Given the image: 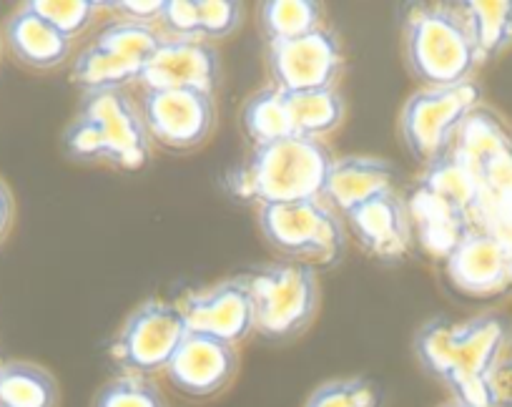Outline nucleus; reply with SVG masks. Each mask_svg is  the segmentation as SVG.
<instances>
[{
  "label": "nucleus",
  "mask_w": 512,
  "mask_h": 407,
  "mask_svg": "<svg viewBox=\"0 0 512 407\" xmlns=\"http://www.w3.org/2000/svg\"><path fill=\"white\" fill-rule=\"evenodd\" d=\"M141 71L144 66L139 63L126 61V58L91 43L78 53L71 78L83 91H101V88H126L131 83H139Z\"/></svg>",
  "instance_id": "obj_25"
},
{
  "label": "nucleus",
  "mask_w": 512,
  "mask_h": 407,
  "mask_svg": "<svg viewBox=\"0 0 512 407\" xmlns=\"http://www.w3.org/2000/svg\"><path fill=\"white\" fill-rule=\"evenodd\" d=\"M480 104V88L472 81L447 88H422L407 98L400 114V134L412 156L430 164L447 154L457 131Z\"/></svg>",
  "instance_id": "obj_6"
},
{
  "label": "nucleus",
  "mask_w": 512,
  "mask_h": 407,
  "mask_svg": "<svg viewBox=\"0 0 512 407\" xmlns=\"http://www.w3.org/2000/svg\"><path fill=\"white\" fill-rule=\"evenodd\" d=\"M480 184L487 199H507V196H512V146L480 171Z\"/></svg>",
  "instance_id": "obj_34"
},
{
  "label": "nucleus",
  "mask_w": 512,
  "mask_h": 407,
  "mask_svg": "<svg viewBox=\"0 0 512 407\" xmlns=\"http://www.w3.org/2000/svg\"><path fill=\"white\" fill-rule=\"evenodd\" d=\"M397 181L400 176L390 161L374 159V156H344L334 161L324 201L334 212H342L347 217L364 201L387 194V191H397Z\"/></svg>",
  "instance_id": "obj_16"
},
{
  "label": "nucleus",
  "mask_w": 512,
  "mask_h": 407,
  "mask_svg": "<svg viewBox=\"0 0 512 407\" xmlns=\"http://www.w3.org/2000/svg\"><path fill=\"white\" fill-rule=\"evenodd\" d=\"M141 116L151 141L169 151H194L214 131V93L196 88H146Z\"/></svg>",
  "instance_id": "obj_7"
},
{
  "label": "nucleus",
  "mask_w": 512,
  "mask_h": 407,
  "mask_svg": "<svg viewBox=\"0 0 512 407\" xmlns=\"http://www.w3.org/2000/svg\"><path fill=\"white\" fill-rule=\"evenodd\" d=\"M111 6L123 21L151 23V26L154 21H161V13H164V0H118Z\"/></svg>",
  "instance_id": "obj_36"
},
{
  "label": "nucleus",
  "mask_w": 512,
  "mask_h": 407,
  "mask_svg": "<svg viewBox=\"0 0 512 407\" xmlns=\"http://www.w3.org/2000/svg\"><path fill=\"white\" fill-rule=\"evenodd\" d=\"M256 335L269 342H289L304 335L319 315L317 272L307 264H267L249 274Z\"/></svg>",
  "instance_id": "obj_3"
},
{
  "label": "nucleus",
  "mask_w": 512,
  "mask_h": 407,
  "mask_svg": "<svg viewBox=\"0 0 512 407\" xmlns=\"http://www.w3.org/2000/svg\"><path fill=\"white\" fill-rule=\"evenodd\" d=\"M221 81V58L211 43L164 36L141 71L146 88H196L214 93Z\"/></svg>",
  "instance_id": "obj_13"
},
{
  "label": "nucleus",
  "mask_w": 512,
  "mask_h": 407,
  "mask_svg": "<svg viewBox=\"0 0 512 407\" xmlns=\"http://www.w3.org/2000/svg\"><path fill=\"white\" fill-rule=\"evenodd\" d=\"M452 284L472 297H490L512 284V249L487 229H472L447 257Z\"/></svg>",
  "instance_id": "obj_15"
},
{
  "label": "nucleus",
  "mask_w": 512,
  "mask_h": 407,
  "mask_svg": "<svg viewBox=\"0 0 512 407\" xmlns=\"http://www.w3.org/2000/svg\"><path fill=\"white\" fill-rule=\"evenodd\" d=\"M455 322L447 317L427 320L415 335V355L422 370L430 377L450 387L455 380V347H452Z\"/></svg>",
  "instance_id": "obj_27"
},
{
  "label": "nucleus",
  "mask_w": 512,
  "mask_h": 407,
  "mask_svg": "<svg viewBox=\"0 0 512 407\" xmlns=\"http://www.w3.org/2000/svg\"><path fill=\"white\" fill-rule=\"evenodd\" d=\"M407 209H410L412 229H415L417 242L427 252L435 254V257H450L452 249L472 232L470 214L435 199L432 194L422 191L420 186L412 194Z\"/></svg>",
  "instance_id": "obj_18"
},
{
  "label": "nucleus",
  "mask_w": 512,
  "mask_h": 407,
  "mask_svg": "<svg viewBox=\"0 0 512 407\" xmlns=\"http://www.w3.org/2000/svg\"><path fill=\"white\" fill-rule=\"evenodd\" d=\"M236 370H239L236 347L189 332L166 367V377L181 395L191 400H209L226 390Z\"/></svg>",
  "instance_id": "obj_12"
},
{
  "label": "nucleus",
  "mask_w": 512,
  "mask_h": 407,
  "mask_svg": "<svg viewBox=\"0 0 512 407\" xmlns=\"http://www.w3.org/2000/svg\"><path fill=\"white\" fill-rule=\"evenodd\" d=\"M0 51H3V43H0Z\"/></svg>",
  "instance_id": "obj_40"
},
{
  "label": "nucleus",
  "mask_w": 512,
  "mask_h": 407,
  "mask_svg": "<svg viewBox=\"0 0 512 407\" xmlns=\"http://www.w3.org/2000/svg\"><path fill=\"white\" fill-rule=\"evenodd\" d=\"M480 61L500 56L512 46V0H470L462 6Z\"/></svg>",
  "instance_id": "obj_23"
},
{
  "label": "nucleus",
  "mask_w": 512,
  "mask_h": 407,
  "mask_svg": "<svg viewBox=\"0 0 512 407\" xmlns=\"http://www.w3.org/2000/svg\"><path fill=\"white\" fill-rule=\"evenodd\" d=\"M161 41H164V33L156 31V26H151V23H134L121 18V21H113L108 26H103L93 43L106 48V51L116 53V56L126 58V61L146 66V61L161 46Z\"/></svg>",
  "instance_id": "obj_28"
},
{
  "label": "nucleus",
  "mask_w": 512,
  "mask_h": 407,
  "mask_svg": "<svg viewBox=\"0 0 512 407\" xmlns=\"http://www.w3.org/2000/svg\"><path fill=\"white\" fill-rule=\"evenodd\" d=\"M241 129H244V136L254 149L294 139L297 131H294L292 114H289L287 93L279 91L277 86H267L262 91L251 93L249 101L241 109Z\"/></svg>",
  "instance_id": "obj_21"
},
{
  "label": "nucleus",
  "mask_w": 512,
  "mask_h": 407,
  "mask_svg": "<svg viewBox=\"0 0 512 407\" xmlns=\"http://www.w3.org/2000/svg\"><path fill=\"white\" fill-rule=\"evenodd\" d=\"M179 310L184 315L186 330L214 337L231 347L249 340L256 330L249 274L186 294L179 302Z\"/></svg>",
  "instance_id": "obj_10"
},
{
  "label": "nucleus",
  "mask_w": 512,
  "mask_h": 407,
  "mask_svg": "<svg viewBox=\"0 0 512 407\" xmlns=\"http://www.w3.org/2000/svg\"><path fill=\"white\" fill-rule=\"evenodd\" d=\"M294 131L304 139H319L339 129L344 121V98L337 88L287 93Z\"/></svg>",
  "instance_id": "obj_24"
},
{
  "label": "nucleus",
  "mask_w": 512,
  "mask_h": 407,
  "mask_svg": "<svg viewBox=\"0 0 512 407\" xmlns=\"http://www.w3.org/2000/svg\"><path fill=\"white\" fill-rule=\"evenodd\" d=\"M241 3L231 0H196V18H199V41H219L231 36L241 23Z\"/></svg>",
  "instance_id": "obj_33"
},
{
  "label": "nucleus",
  "mask_w": 512,
  "mask_h": 407,
  "mask_svg": "<svg viewBox=\"0 0 512 407\" xmlns=\"http://www.w3.org/2000/svg\"><path fill=\"white\" fill-rule=\"evenodd\" d=\"M332 151L319 139L277 141L251 151L244 169L236 174L234 191L262 204H294L319 201L327 194L334 166Z\"/></svg>",
  "instance_id": "obj_1"
},
{
  "label": "nucleus",
  "mask_w": 512,
  "mask_h": 407,
  "mask_svg": "<svg viewBox=\"0 0 512 407\" xmlns=\"http://www.w3.org/2000/svg\"><path fill=\"white\" fill-rule=\"evenodd\" d=\"M382 387L369 377H339L319 385L304 407H382Z\"/></svg>",
  "instance_id": "obj_29"
},
{
  "label": "nucleus",
  "mask_w": 512,
  "mask_h": 407,
  "mask_svg": "<svg viewBox=\"0 0 512 407\" xmlns=\"http://www.w3.org/2000/svg\"><path fill=\"white\" fill-rule=\"evenodd\" d=\"M267 66L272 86L284 93L334 88L342 73V43L322 26L294 41L269 43Z\"/></svg>",
  "instance_id": "obj_9"
},
{
  "label": "nucleus",
  "mask_w": 512,
  "mask_h": 407,
  "mask_svg": "<svg viewBox=\"0 0 512 407\" xmlns=\"http://www.w3.org/2000/svg\"><path fill=\"white\" fill-rule=\"evenodd\" d=\"M354 237L369 257L379 262H400L415 242L410 209L397 191L364 201L347 214Z\"/></svg>",
  "instance_id": "obj_14"
},
{
  "label": "nucleus",
  "mask_w": 512,
  "mask_h": 407,
  "mask_svg": "<svg viewBox=\"0 0 512 407\" xmlns=\"http://www.w3.org/2000/svg\"><path fill=\"white\" fill-rule=\"evenodd\" d=\"M256 222L279 254L307 267L339 262L347 247L342 217L324 199L262 204L256 209Z\"/></svg>",
  "instance_id": "obj_4"
},
{
  "label": "nucleus",
  "mask_w": 512,
  "mask_h": 407,
  "mask_svg": "<svg viewBox=\"0 0 512 407\" xmlns=\"http://www.w3.org/2000/svg\"><path fill=\"white\" fill-rule=\"evenodd\" d=\"M76 114L101 129L103 139L116 156V169L139 171L151 159V139L146 131L141 106L128 96L126 88L83 91Z\"/></svg>",
  "instance_id": "obj_11"
},
{
  "label": "nucleus",
  "mask_w": 512,
  "mask_h": 407,
  "mask_svg": "<svg viewBox=\"0 0 512 407\" xmlns=\"http://www.w3.org/2000/svg\"><path fill=\"white\" fill-rule=\"evenodd\" d=\"M71 43L66 36L56 31L51 23L43 21L28 3L11 13L6 23V46L23 66L36 71H51V68L66 63L71 56Z\"/></svg>",
  "instance_id": "obj_17"
},
{
  "label": "nucleus",
  "mask_w": 512,
  "mask_h": 407,
  "mask_svg": "<svg viewBox=\"0 0 512 407\" xmlns=\"http://www.w3.org/2000/svg\"><path fill=\"white\" fill-rule=\"evenodd\" d=\"M58 382L46 367L11 360L0 370V407H58Z\"/></svg>",
  "instance_id": "obj_22"
},
{
  "label": "nucleus",
  "mask_w": 512,
  "mask_h": 407,
  "mask_svg": "<svg viewBox=\"0 0 512 407\" xmlns=\"http://www.w3.org/2000/svg\"><path fill=\"white\" fill-rule=\"evenodd\" d=\"M93 407H166V400L151 377L123 372L96 392Z\"/></svg>",
  "instance_id": "obj_30"
},
{
  "label": "nucleus",
  "mask_w": 512,
  "mask_h": 407,
  "mask_svg": "<svg viewBox=\"0 0 512 407\" xmlns=\"http://www.w3.org/2000/svg\"><path fill=\"white\" fill-rule=\"evenodd\" d=\"M510 146L512 134L505 129V124H502L492 111L477 106V109L467 116L465 124L460 126L450 151L462 161V164L470 166L477 174V179H480V171L485 169L492 159H497L502 151L510 149Z\"/></svg>",
  "instance_id": "obj_20"
},
{
  "label": "nucleus",
  "mask_w": 512,
  "mask_h": 407,
  "mask_svg": "<svg viewBox=\"0 0 512 407\" xmlns=\"http://www.w3.org/2000/svg\"><path fill=\"white\" fill-rule=\"evenodd\" d=\"M259 26L267 43H284L322 28V6L312 0H267L259 6Z\"/></svg>",
  "instance_id": "obj_26"
},
{
  "label": "nucleus",
  "mask_w": 512,
  "mask_h": 407,
  "mask_svg": "<svg viewBox=\"0 0 512 407\" xmlns=\"http://www.w3.org/2000/svg\"><path fill=\"white\" fill-rule=\"evenodd\" d=\"M186 335L189 330L179 304L146 299L126 317L108 352L126 375L151 377L166 372Z\"/></svg>",
  "instance_id": "obj_5"
},
{
  "label": "nucleus",
  "mask_w": 512,
  "mask_h": 407,
  "mask_svg": "<svg viewBox=\"0 0 512 407\" xmlns=\"http://www.w3.org/2000/svg\"><path fill=\"white\" fill-rule=\"evenodd\" d=\"M487 407H512V360H500L485 377Z\"/></svg>",
  "instance_id": "obj_35"
},
{
  "label": "nucleus",
  "mask_w": 512,
  "mask_h": 407,
  "mask_svg": "<svg viewBox=\"0 0 512 407\" xmlns=\"http://www.w3.org/2000/svg\"><path fill=\"white\" fill-rule=\"evenodd\" d=\"M13 217H16V199H13L11 186L0 179V242L11 232Z\"/></svg>",
  "instance_id": "obj_37"
},
{
  "label": "nucleus",
  "mask_w": 512,
  "mask_h": 407,
  "mask_svg": "<svg viewBox=\"0 0 512 407\" xmlns=\"http://www.w3.org/2000/svg\"><path fill=\"white\" fill-rule=\"evenodd\" d=\"M442 407H467V405H462V402L452 400V402H447V405H442Z\"/></svg>",
  "instance_id": "obj_38"
},
{
  "label": "nucleus",
  "mask_w": 512,
  "mask_h": 407,
  "mask_svg": "<svg viewBox=\"0 0 512 407\" xmlns=\"http://www.w3.org/2000/svg\"><path fill=\"white\" fill-rule=\"evenodd\" d=\"M510 337V322L502 315L487 312L467 322H455V380L450 390L457 402L467 407H487L485 377L502 360V350Z\"/></svg>",
  "instance_id": "obj_8"
},
{
  "label": "nucleus",
  "mask_w": 512,
  "mask_h": 407,
  "mask_svg": "<svg viewBox=\"0 0 512 407\" xmlns=\"http://www.w3.org/2000/svg\"><path fill=\"white\" fill-rule=\"evenodd\" d=\"M28 6L43 21L51 23L61 36L73 41L76 36L86 33V28H91L101 3H93V0H31Z\"/></svg>",
  "instance_id": "obj_31"
},
{
  "label": "nucleus",
  "mask_w": 512,
  "mask_h": 407,
  "mask_svg": "<svg viewBox=\"0 0 512 407\" xmlns=\"http://www.w3.org/2000/svg\"><path fill=\"white\" fill-rule=\"evenodd\" d=\"M63 151L68 159L78 161V164L116 166V156H113L108 141L103 139L101 129L81 114H76V119L63 131Z\"/></svg>",
  "instance_id": "obj_32"
},
{
  "label": "nucleus",
  "mask_w": 512,
  "mask_h": 407,
  "mask_svg": "<svg viewBox=\"0 0 512 407\" xmlns=\"http://www.w3.org/2000/svg\"><path fill=\"white\" fill-rule=\"evenodd\" d=\"M405 61L425 88L460 86L470 81L480 56L462 11L442 3H422L405 13Z\"/></svg>",
  "instance_id": "obj_2"
},
{
  "label": "nucleus",
  "mask_w": 512,
  "mask_h": 407,
  "mask_svg": "<svg viewBox=\"0 0 512 407\" xmlns=\"http://www.w3.org/2000/svg\"><path fill=\"white\" fill-rule=\"evenodd\" d=\"M420 189L432 194L435 199L445 201L450 207L470 214V217L480 209L482 199H485V191H482L475 171L462 164L452 151L437 156L427 164V171L420 179Z\"/></svg>",
  "instance_id": "obj_19"
},
{
  "label": "nucleus",
  "mask_w": 512,
  "mask_h": 407,
  "mask_svg": "<svg viewBox=\"0 0 512 407\" xmlns=\"http://www.w3.org/2000/svg\"><path fill=\"white\" fill-rule=\"evenodd\" d=\"M3 365H6V362H3V357H0V370H3Z\"/></svg>",
  "instance_id": "obj_39"
}]
</instances>
